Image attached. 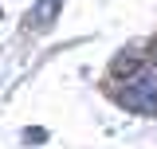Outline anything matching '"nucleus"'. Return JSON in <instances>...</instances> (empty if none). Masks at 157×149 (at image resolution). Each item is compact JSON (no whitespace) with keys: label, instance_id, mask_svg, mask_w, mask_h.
Wrapping results in <instances>:
<instances>
[{"label":"nucleus","instance_id":"1","mask_svg":"<svg viewBox=\"0 0 157 149\" xmlns=\"http://www.w3.org/2000/svg\"><path fill=\"white\" fill-rule=\"evenodd\" d=\"M122 102H126L130 110L157 114V67H149V63H137L134 71H130V78H126Z\"/></svg>","mask_w":157,"mask_h":149},{"label":"nucleus","instance_id":"2","mask_svg":"<svg viewBox=\"0 0 157 149\" xmlns=\"http://www.w3.org/2000/svg\"><path fill=\"white\" fill-rule=\"evenodd\" d=\"M59 12H63V0H36V8L28 12V24H32L36 32H47Z\"/></svg>","mask_w":157,"mask_h":149}]
</instances>
